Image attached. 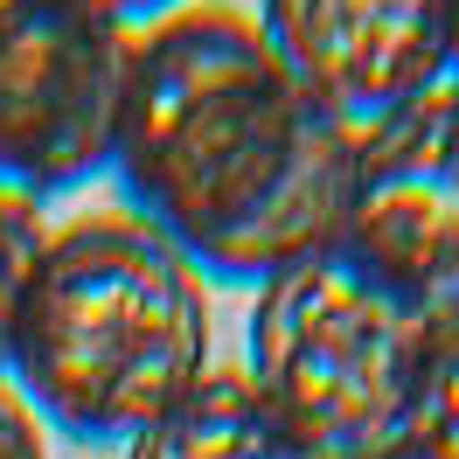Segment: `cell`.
Masks as SVG:
<instances>
[{"label": "cell", "instance_id": "1", "mask_svg": "<svg viewBox=\"0 0 459 459\" xmlns=\"http://www.w3.org/2000/svg\"><path fill=\"white\" fill-rule=\"evenodd\" d=\"M112 174L202 279L264 286L342 244L355 133L279 70L251 14L188 0L126 42Z\"/></svg>", "mask_w": 459, "mask_h": 459}, {"label": "cell", "instance_id": "2", "mask_svg": "<svg viewBox=\"0 0 459 459\" xmlns=\"http://www.w3.org/2000/svg\"><path fill=\"white\" fill-rule=\"evenodd\" d=\"M209 369V279L174 237L126 202L49 230L7 348V383L35 425L126 446Z\"/></svg>", "mask_w": 459, "mask_h": 459}, {"label": "cell", "instance_id": "3", "mask_svg": "<svg viewBox=\"0 0 459 459\" xmlns=\"http://www.w3.org/2000/svg\"><path fill=\"white\" fill-rule=\"evenodd\" d=\"M431 307L390 286L348 244L264 279L244 320V376L320 459L403 446Z\"/></svg>", "mask_w": 459, "mask_h": 459}, {"label": "cell", "instance_id": "4", "mask_svg": "<svg viewBox=\"0 0 459 459\" xmlns=\"http://www.w3.org/2000/svg\"><path fill=\"white\" fill-rule=\"evenodd\" d=\"M126 42L91 0H0V188L49 202L112 174Z\"/></svg>", "mask_w": 459, "mask_h": 459}, {"label": "cell", "instance_id": "5", "mask_svg": "<svg viewBox=\"0 0 459 459\" xmlns=\"http://www.w3.org/2000/svg\"><path fill=\"white\" fill-rule=\"evenodd\" d=\"M342 244L425 307L459 299V84H431L355 133Z\"/></svg>", "mask_w": 459, "mask_h": 459}, {"label": "cell", "instance_id": "6", "mask_svg": "<svg viewBox=\"0 0 459 459\" xmlns=\"http://www.w3.org/2000/svg\"><path fill=\"white\" fill-rule=\"evenodd\" d=\"M251 22L279 70L348 133L453 70V0H258Z\"/></svg>", "mask_w": 459, "mask_h": 459}, {"label": "cell", "instance_id": "7", "mask_svg": "<svg viewBox=\"0 0 459 459\" xmlns=\"http://www.w3.org/2000/svg\"><path fill=\"white\" fill-rule=\"evenodd\" d=\"M126 459H320V453L272 411V397L258 383L230 362V369H209L146 431H133Z\"/></svg>", "mask_w": 459, "mask_h": 459}, {"label": "cell", "instance_id": "8", "mask_svg": "<svg viewBox=\"0 0 459 459\" xmlns=\"http://www.w3.org/2000/svg\"><path fill=\"white\" fill-rule=\"evenodd\" d=\"M403 446L418 459H459V299L431 307L425 348H418V383L403 411Z\"/></svg>", "mask_w": 459, "mask_h": 459}, {"label": "cell", "instance_id": "9", "mask_svg": "<svg viewBox=\"0 0 459 459\" xmlns=\"http://www.w3.org/2000/svg\"><path fill=\"white\" fill-rule=\"evenodd\" d=\"M49 244V223H42V202L0 188V376H7V348H14V320H22V299H29L35 258Z\"/></svg>", "mask_w": 459, "mask_h": 459}, {"label": "cell", "instance_id": "10", "mask_svg": "<svg viewBox=\"0 0 459 459\" xmlns=\"http://www.w3.org/2000/svg\"><path fill=\"white\" fill-rule=\"evenodd\" d=\"M0 459H49L35 411L14 397V383H7V376H0Z\"/></svg>", "mask_w": 459, "mask_h": 459}, {"label": "cell", "instance_id": "11", "mask_svg": "<svg viewBox=\"0 0 459 459\" xmlns=\"http://www.w3.org/2000/svg\"><path fill=\"white\" fill-rule=\"evenodd\" d=\"M112 29H126V35H140V29H153V22H168V14H181L188 0H91Z\"/></svg>", "mask_w": 459, "mask_h": 459}, {"label": "cell", "instance_id": "12", "mask_svg": "<svg viewBox=\"0 0 459 459\" xmlns=\"http://www.w3.org/2000/svg\"><path fill=\"white\" fill-rule=\"evenodd\" d=\"M446 77L459 84V0H453V70H446Z\"/></svg>", "mask_w": 459, "mask_h": 459}, {"label": "cell", "instance_id": "13", "mask_svg": "<svg viewBox=\"0 0 459 459\" xmlns=\"http://www.w3.org/2000/svg\"><path fill=\"white\" fill-rule=\"evenodd\" d=\"M362 459H418L411 446H390V453H362Z\"/></svg>", "mask_w": 459, "mask_h": 459}]
</instances>
